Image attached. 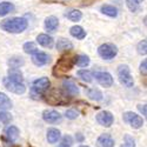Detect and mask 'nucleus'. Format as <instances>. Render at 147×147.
Returning a JSON list of instances; mask_svg holds the SVG:
<instances>
[{
	"label": "nucleus",
	"instance_id": "nucleus-1",
	"mask_svg": "<svg viewBox=\"0 0 147 147\" xmlns=\"http://www.w3.org/2000/svg\"><path fill=\"white\" fill-rule=\"evenodd\" d=\"M28 26V21L25 18H11L0 22V27L8 33H21Z\"/></svg>",
	"mask_w": 147,
	"mask_h": 147
},
{
	"label": "nucleus",
	"instance_id": "nucleus-2",
	"mask_svg": "<svg viewBox=\"0 0 147 147\" xmlns=\"http://www.w3.org/2000/svg\"><path fill=\"white\" fill-rule=\"evenodd\" d=\"M73 65H74V57L73 55H64L61 57L57 65L54 66V69H53V74L54 76H61L64 73L68 72L72 69Z\"/></svg>",
	"mask_w": 147,
	"mask_h": 147
},
{
	"label": "nucleus",
	"instance_id": "nucleus-3",
	"mask_svg": "<svg viewBox=\"0 0 147 147\" xmlns=\"http://www.w3.org/2000/svg\"><path fill=\"white\" fill-rule=\"evenodd\" d=\"M46 101L51 105H65L69 101L66 93L60 90H52L46 93Z\"/></svg>",
	"mask_w": 147,
	"mask_h": 147
},
{
	"label": "nucleus",
	"instance_id": "nucleus-4",
	"mask_svg": "<svg viewBox=\"0 0 147 147\" xmlns=\"http://www.w3.org/2000/svg\"><path fill=\"white\" fill-rule=\"evenodd\" d=\"M118 78H119V81L124 85L125 87H128V88L133 87L134 80L131 74L129 67L127 65H120L118 67Z\"/></svg>",
	"mask_w": 147,
	"mask_h": 147
},
{
	"label": "nucleus",
	"instance_id": "nucleus-5",
	"mask_svg": "<svg viewBox=\"0 0 147 147\" xmlns=\"http://www.w3.org/2000/svg\"><path fill=\"white\" fill-rule=\"evenodd\" d=\"M98 54L105 60H111L118 54V47L113 44H102L98 48Z\"/></svg>",
	"mask_w": 147,
	"mask_h": 147
},
{
	"label": "nucleus",
	"instance_id": "nucleus-6",
	"mask_svg": "<svg viewBox=\"0 0 147 147\" xmlns=\"http://www.w3.org/2000/svg\"><path fill=\"white\" fill-rule=\"evenodd\" d=\"M50 87V80L48 78L36 79L32 85V94L33 95H42Z\"/></svg>",
	"mask_w": 147,
	"mask_h": 147
},
{
	"label": "nucleus",
	"instance_id": "nucleus-7",
	"mask_svg": "<svg viewBox=\"0 0 147 147\" xmlns=\"http://www.w3.org/2000/svg\"><path fill=\"white\" fill-rule=\"evenodd\" d=\"M124 121L133 127L134 129H139L144 126V120L140 115H138L137 113L133 112H125L124 113Z\"/></svg>",
	"mask_w": 147,
	"mask_h": 147
},
{
	"label": "nucleus",
	"instance_id": "nucleus-8",
	"mask_svg": "<svg viewBox=\"0 0 147 147\" xmlns=\"http://www.w3.org/2000/svg\"><path fill=\"white\" fill-rule=\"evenodd\" d=\"M3 84L4 86L6 87V90H8L9 92H13L16 94H24L26 91V87L24 84H18V82H13L11 81L7 77L3 79Z\"/></svg>",
	"mask_w": 147,
	"mask_h": 147
},
{
	"label": "nucleus",
	"instance_id": "nucleus-9",
	"mask_svg": "<svg viewBox=\"0 0 147 147\" xmlns=\"http://www.w3.org/2000/svg\"><path fill=\"white\" fill-rule=\"evenodd\" d=\"M93 76L102 87H111L113 85V77L108 72H94Z\"/></svg>",
	"mask_w": 147,
	"mask_h": 147
},
{
	"label": "nucleus",
	"instance_id": "nucleus-10",
	"mask_svg": "<svg viewBox=\"0 0 147 147\" xmlns=\"http://www.w3.org/2000/svg\"><path fill=\"white\" fill-rule=\"evenodd\" d=\"M42 119L48 124H60L61 120H63V117L54 109H45L42 112Z\"/></svg>",
	"mask_w": 147,
	"mask_h": 147
},
{
	"label": "nucleus",
	"instance_id": "nucleus-11",
	"mask_svg": "<svg viewBox=\"0 0 147 147\" xmlns=\"http://www.w3.org/2000/svg\"><path fill=\"white\" fill-rule=\"evenodd\" d=\"M96 121H98V124H100L101 126H105V127H109L112 124H113V121H114V117L111 112H108V111H102L100 113H98L96 115Z\"/></svg>",
	"mask_w": 147,
	"mask_h": 147
},
{
	"label": "nucleus",
	"instance_id": "nucleus-12",
	"mask_svg": "<svg viewBox=\"0 0 147 147\" xmlns=\"http://www.w3.org/2000/svg\"><path fill=\"white\" fill-rule=\"evenodd\" d=\"M32 61L36 66H44L50 63V55L44 52H35L32 55Z\"/></svg>",
	"mask_w": 147,
	"mask_h": 147
},
{
	"label": "nucleus",
	"instance_id": "nucleus-13",
	"mask_svg": "<svg viewBox=\"0 0 147 147\" xmlns=\"http://www.w3.org/2000/svg\"><path fill=\"white\" fill-rule=\"evenodd\" d=\"M96 147H114V139L109 134H101L96 140Z\"/></svg>",
	"mask_w": 147,
	"mask_h": 147
},
{
	"label": "nucleus",
	"instance_id": "nucleus-14",
	"mask_svg": "<svg viewBox=\"0 0 147 147\" xmlns=\"http://www.w3.org/2000/svg\"><path fill=\"white\" fill-rule=\"evenodd\" d=\"M63 87H64L66 94H69V95H78V94H79V88H78V86H77V85L73 82L72 80H69V79L64 80Z\"/></svg>",
	"mask_w": 147,
	"mask_h": 147
},
{
	"label": "nucleus",
	"instance_id": "nucleus-15",
	"mask_svg": "<svg viewBox=\"0 0 147 147\" xmlns=\"http://www.w3.org/2000/svg\"><path fill=\"white\" fill-rule=\"evenodd\" d=\"M58 26H59V20L57 17L51 16V17H47L45 19V28L48 32H55Z\"/></svg>",
	"mask_w": 147,
	"mask_h": 147
},
{
	"label": "nucleus",
	"instance_id": "nucleus-16",
	"mask_svg": "<svg viewBox=\"0 0 147 147\" xmlns=\"http://www.w3.org/2000/svg\"><path fill=\"white\" fill-rule=\"evenodd\" d=\"M36 41H38V44L41 45L42 47H47V48L53 47V44H54L53 38L48 34H39L36 36Z\"/></svg>",
	"mask_w": 147,
	"mask_h": 147
},
{
	"label": "nucleus",
	"instance_id": "nucleus-17",
	"mask_svg": "<svg viewBox=\"0 0 147 147\" xmlns=\"http://www.w3.org/2000/svg\"><path fill=\"white\" fill-rule=\"evenodd\" d=\"M11 81L13 82H18V84H22L24 77H22V73L19 68H9L8 69V77H7Z\"/></svg>",
	"mask_w": 147,
	"mask_h": 147
},
{
	"label": "nucleus",
	"instance_id": "nucleus-18",
	"mask_svg": "<svg viewBox=\"0 0 147 147\" xmlns=\"http://www.w3.org/2000/svg\"><path fill=\"white\" fill-rule=\"evenodd\" d=\"M69 33L72 36H74V38H77L79 40H82V39L86 38V31H85L81 26H78V25L72 26L69 28Z\"/></svg>",
	"mask_w": 147,
	"mask_h": 147
},
{
	"label": "nucleus",
	"instance_id": "nucleus-19",
	"mask_svg": "<svg viewBox=\"0 0 147 147\" xmlns=\"http://www.w3.org/2000/svg\"><path fill=\"white\" fill-rule=\"evenodd\" d=\"M57 50L60 51V52H64V51H71L72 48H73V44L68 40V39H64V38H61L57 41Z\"/></svg>",
	"mask_w": 147,
	"mask_h": 147
},
{
	"label": "nucleus",
	"instance_id": "nucleus-20",
	"mask_svg": "<svg viewBox=\"0 0 147 147\" xmlns=\"http://www.w3.org/2000/svg\"><path fill=\"white\" fill-rule=\"evenodd\" d=\"M5 134H6V138L9 140V141H16L18 138H19V129H18V127H16V126H8L7 128H6V131H5Z\"/></svg>",
	"mask_w": 147,
	"mask_h": 147
},
{
	"label": "nucleus",
	"instance_id": "nucleus-21",
	"mask_svg": "<svg viewBox=\"0 0 147 147\" xmlns=\"http://www.w3.org/2000/svg\"><path fill=\"white\" fill-rule=\"evenodd\" d=\"M60 131L57 129V128H50L47 131V141L50 142V144H55L59 141L60 139Z\"/></svg>",
	"mask_w": 147,
	"mask_h": 147
},
{
	"label": "nucleus",
	"instance_id": "nucleus-22",
	"mask_svg": "<svg viewBox=\"0 0 147 147\" xmlns=\"http://www.w3.org/2000/svg\"><path fill=\"white\" fill-rule=\"evenodd\" d=\"M100 11H101V13L111 17V18H115L118 16V8L112 5H102Z\"/></svg>",
	"mask_w": 147,
	"mask_h": 147
},
{
	"label": "nucleus",
	"instance_id": "nucleus-23",
	"mask_svg": "<svg viewBox=\"0 0 147 147\" xmlns=\"http://www.w3.org/2000/svg\"><path fill=\"white\" fill-rule=\"evenodd\" d=\"M13 11H14V5L12 3H8V1L0 3V17L7 16L8 13H11Z\"/></svg>",
	"mask_w": 147,
	"mask_h": 147
},
{
	"label": "nucleus",
	"instance_id": "nucleus-24",
	"mask_svg": "<svg viewBox=\"0 0 147 147\" xmlns=\"http://www.w3.org/2000/svg\"><path fill=\"white\" fill-rule=\"evenodd\" d=\"M24 64H25V60H24V58L20 55H13L8 60V65L11 66V68H19Z\"/></svg>",
	"mask_w": 147,
	"mask_h": 147
},
{
	"label": "nucleus",
	"instance_id": "nucleus-25",
	"mask_svg": "<svg viewBox=\"0 0 147 147\" xmlns=\"http://www.w3.org/2000/svg\"><path fill=\"white\" fill-rule=\"evenodd\" d=\"M12 107V101L5 94L0 92V109L3 111H6V109H9Z\"/></svg>",
	"mask_w": 147,
	"mask_h": 147
},
{
	"label": "nucleus",
	"instance_id": "nucleus-26",
	"mask_svg": "<svg viewBox=\"0 0 147 147\" xmlns=\"http://www.w3.org/2000/svg\"><path fill=\"white\" fill-rule=\"evenodd\" d=\"M74 64H77L79 67H87L90 65V58L85 54H80L74 57Z\"/></svg>",
	"mask_w": 147,
	"mask_h": 147
},
{
	"label": "nucleus",
	"instance_id": "nucleus-27",
	"mask_svg": "<svg viewBox=\"0 0 147 147\" xmlns=\"http://www.w3.org/2000/svg\"><path fill=\"white\" fill-rule=\"evenodd\" d=\"M78 77L85 82H92V80H93V74H92V72L88 71V69L78 71Z\"/></svg>",
	"mask_w": 147,
	"mask_h": 147
},
{
	"label": "nucleus",
	"instance_id": "nucleus-28",
	"mask_svg": "<svg viewBox=\"0 0 147 147\" xmlns=\"http://www.w3.org/2000/svg\"><path fill=\"white\" fill-rule=\"evenodd\" d=\"M87 96L90 98L91 100L94 101H100L102 100V93L98 90V88H91L87 91Z\"/></svg>",
	"mask_w": 147,
	"mask_h": 147
},
{
	"label": "nucleus",
	"instance_id": "nucleus-29",
	"mask_svg": "<svg viewBox=\"0 0 147 147\" xmlns=\"http://www.w3.org/2000/svg\"><path fill=\"white\" fill-rule=\"evenodd\" d=\"M24 52L27 54H34L35 52H38V48H36V45L34 42L28 41L24 44Z\"/></svg>",
	"mask_w": 147,
	"mask_h": 147
},
{
	"label": "nucleus",
	"instance_id": "nucleus-30",
	"mask_svg": "<svg viewBox=\"0 0 147 147\" xmlns=\"http://www.w3.org/2000/svg\"><path fill=\"white\" fill-rule=\"evenodd\" d=\"M67 18L71 21H79L82 18V13L79 9H72L67 13Z\"/></svg>",
	"mask_w": 147,
	"mask_h": 147
},
{
	"label": "nucleus",
	"instance_id": "nucleus-31",
	"mask_svg": "<svg viewBox=\"0 0 147 147\" xmlns=\"http://www.w3.org/2000/svg\"><path fill=\"white\" fill-rule=\"evenodd\" d=\"M12 115H11V113H8V112H6V111H1L0 112V121L3 122V124H5V125H7V124H9V122L12 121Z\"/></svg>",
	"mask_w": 147,
	"mask_h": 147
},
{
	"label": "nucleus",
	"instance_id": "nucleus-32",
	"mask_svg": "<svg viewBox=\"0 0 147 147\" xmlns=\"http://www.w3.org/2000/svg\"><path fill=\"white\" fill-rule=\"evenodd\" d=\"M120 147H136V141H134V139L129 136V134H126L124 137V144H122Z\"/></svg>",
	"mask_w": 147,
	"mask_h": 147
},
{
	"label": "nucleus",
	"instance_id": "nucleus-33",
	"mask_svg": "<svg viewBox=\"0 0 147 147\" xmlns=\"http://www.w3.org/2000/svg\"><path fill=\"white\" fill-rule=\"evenodd\" d=\"M137 50H138V53L140 55H146L147 53V41L146 40H142L138 44V47H137Z\"/></svg>",
	"mask_w": 147,
	"mask_h": 147
},
{
	"label": "nucleus",
	"instance_id": "nucleus-34",
	"mask_svg": "<svg viewBox=\"0 0 147 147\" xmlns=\"http://www.w3.org/2000/svg\"><path fill=\"white\" fill-rule=\"evenodd\" d=\"M126 5L131 12H136L139 9V3L137 0H126Z\"/></svg>",
	"mask_w": 147,
	"mask_h": 147
},
{
	"label": "nucleus",
	"instance_id": "nucleus-35",
	"mask_svg": "<svg viewBox=\"0 0 147 147\" xmlns=\"http://www.w3.org/2000/svg\"><path fill=\"white\" fill-rule=\"evenodd\" d=\"M65 117L69 120H74V119H77L78 113L74 111V109H67V111L65 112Z\"/></svg>",
	"mask_w": 147,
	"mask_h": 147
},
{
	"label": "nucleus",
	"instance_id": "nucleus-36",
	"mask_svg": "<svg viewBox=\"0 0 147 147\" xmlns=\"http://www.w3.org/2000/svg\"><path fill=\"white\" fill-rule=\"evenodd\" d=\"M140 72L142 73L144 77H146V74H147V61L146 60H144L140 64Z\"/></svg>",
	"mask_w": 147,
	"mask_h": 147
},
{
	"label": "nucleus",
	"instance_id": "nucleus-37",
	"mask_svg": "<svg viewBox=\"0 0 147 147\" xmlns=\"http://www.w3.org/2000/svg\"><path fill=\"white\" fill-rule=\"evenodd\" d=\"M63 144H65V145H67V146H71V145L73 144V139H72L69 136H65V137L63 138Z\"/></svg>",
	"mask_w": 147,
	"mask_h": 147
},
{
	"label": "nucleus",
	"instance_id": "nucleus-38",
	"mask_svg": "<svg viewBox=\"0 0 147 147\" xmlns=\"http://www.w3.org/2000/svg\"><path fill=\"white\" fill-rule=\"evenodd\" d=\"M138 109L140 111V113H142V115H147V108H146V105H138Z\"/></svg>",
	"mask_w": 147,
	"mask_h": 147
},
{
	"label": "nucleus",
	"instance_id": "nucleus-39",
	"mask_svg": "<svg viewBox=\"0 0 147 147\" xmlns=\"http://www.w3.org/2000/svg\"><path fill=\"white\" fill-rule=\"evenodd\" d=\"M76 138H77V140H78V141H80V142H81V141H84V136H82L81 133H78L77 136H76Z\"/></svg>",
	"mask_w": 147,
	"mask_h": 147
},
{
	"label": "nucleus",
	"instance_id": "nucleus-40",
	"mask_svg": "<svg viewBox=\"0 0 147 147\" xmlns=\"http://www.w3.org/2000/svg\"><path fill=\"white\" fill-rule=\"evenodd\" d=\"M59 147H69V146H67V145H65V144H61Z\"/></svg>",
	"mask_w": 147,
	"mask_h": 147
},
{
	"label": "nucleus",
	"instance_id": "nucleus-41",
	"mask_svg": "<svg viewBox=\"0 0 147 147\" xmlns=\"http://www.w3.org/2000/svg\"><path fill=\"white\" fill-rule=\"evenodd\" d=\"M137 1H138V3H141V1H142V0H137Z\"/></svg>",
	"mask_w": 147,
	"mask_h": 147
},
{
	"label": "nucleus",
	"instance_id": "nucleus-42",
	"mask_svg": "<svg viewBox=\"0 0 147 147\" xmlns=\"http://www.w3.org/2000/svg\"><path fill=\"white\" fill-rule=\"evenodd\" d=\"M80 147H88V146H85V145H82V146H80Z\"/></svg>",
	"mask_w": 147,
	"mask_h": 147
},
{
	"label": "nucleus",
	"instance_id": "nucleus-43",
	"mask_svg": "<svg viewBox=\"0 0 147 147\" xmlns=\"http://www.w3.org/2000/svg\"><path fill=\"white\" fill-rule=\"evenodd\" d=\"M30 147H32V146H30Z\"/></svg>",
	"mask_w": 147,
	"mask_h": 147
}]
</instances>
